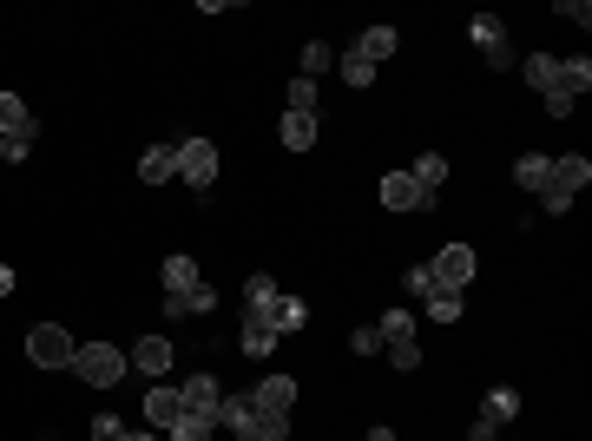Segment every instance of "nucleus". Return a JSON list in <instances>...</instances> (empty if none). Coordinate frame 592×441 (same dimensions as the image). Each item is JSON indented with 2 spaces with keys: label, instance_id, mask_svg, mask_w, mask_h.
<instances>
[{
  "label": "nucleus",
  "instance_id": "f257e3e1",
  "mask_svg": "<svg viewBox=\"0 0 592 441\" xmlns=\"http://www.w3.org/2000/svg\"><path fill=\"white\" fill-rule=\"evenodd\" d=\"M125 369H132V363H125V349H112L106 336H93V343H79V349H73V376L86 382V389H112Z\"/></svg>",
  "mask_w": 592,
  "mask_h": 441
},
{
  "label": "nucleus",
  "instance_id": "f03ea898",
  "mask_svg": "<svg viewBox=\"0 0 592 441\" xmlns=\"http://www.w3.org/2000/svg\"><path fill=\"white\" fill-rule=\"evenodd\" d=\"M468 40L481 47V60L494 66V73H514V66H520V53H514V33H507V20H494V14H474V20H468Z\"/></svg>",
  "mask_w": 592,
  "mask_h": 441
},
{
  "label": "nucleus",
  "instance_id": "7ed1b4c3",
  "mask_svg": "<svg viewBox=\"0 0 592 441\" xmlns=\"http://www.w3.org/2000/svg\"><path fill=\"white\" fill-rule=\"evenodd\" d=\"M73 336L60 330V323H33L27 330V363L33 369H73Z\"/></svg>",
  "mask_w": 592,
  "mask_h": 441
},
{
  "label": "nucleus",
  "instance_id": "20e7f679",
  "mask_svg": "<svg viewBox=\"0 0 592 441\" xmlns=\"http://www.w3.org/2000/svg\"><path fill=\"white\" fill-rule=\"evenodd\" d=\"M172 152H178V178H185L191 191H204V198H211V178H218V145H211V139H178Z\"/></svg>",
  "mask_w": 592,
  "mask_h": 441
},
{
  "label": "nucleus",
  "instance_id": "39448f33",
  "mask_svg": "<svg viewBox=\"0 0 592 441\" xmlns=\"http://www.w3.org/2000/svg\"><path fill=\"white\" fill-rule=\"evenodd\" d=\"M178 402H185V415H191V422H211V428H218L224 382L211 376V369H204V376H185V382H178Z\"/></svg>",
  "mask_w": 592,
  "mask_h": 441
},
{
  "label": "nucleus",
  "instance_id": "423d86ee",
  "mask_svg": "<svg viewBox=\"0 0 592 441\" xmlns=\"http://www.w3.org/2000/svg\"><path fill=\"white\" fill-rule=\"evenodd\" d=\"M428 277L448 284V290H468L474 284V244H441L435 264H428Z\"/></svg>",
  "mask_w": 592,
  "mask_h": 441
},
{
  "label": "nucleus",
  "instance_id": "0eeeda50",
  "mask_svg": "<svg viewBox=\"0 0 592 441\" xmlns=\"http://www.w3.org/2000/svg\"><path fill=\"white\" fill-rule=\"evenodd\" d=\"M375 198H382V211H395V218H402V211H428V205H435L408 172H389L382 185H375Z\"/></svg>",
  "mask_w": 592,
  "mask_h": 441
},
{
  "label": "nucleus",
  "instance_id": "6e6552de",
  "mask_svg": "<svg viewBox=\"0 0 592 441\" xmlns=\"http://www.w3.org/2000/svg\"><path fill=\"white\" fill-rule=\"evenodd\" d=\"M546 185L566 191V198H579V191L592 185V158H586V152H560L553 165H546Z\"/></svg>",
  "mask_w": 592,
  "mask_h": 441
},
{
  "label": "nucleus",
  "instance_id": "1a4fd4ad",
  "mask_svg": "<svg viewBox=\"0 0 592 441\" xmlns=\"http://www.w3.org/2000/svg\"><path fill=\"white\" fill-rule=\"evenodd\" d=\"M125 363L139 369V376L165 382V369H172V336H139V343L125 349Z\"/></svg>",
  "mask_w": 592,
  "mask_h": 441
},
{
  "label": "nucleus",
  "instance_id": "9d476101",
  "mask_svg": "<svg viewBox=\"0 0 592 441\" xmlns=\"http://www.w3.org/2000/svg\"><path fill=\"white\" fill-rule=\"evenodd\" d=\"M296 389H303L296 376H264L257 389H250V402H257L264 415H290L296 409Z\"/></svg>",
  "mask_w": 592,
  "mask_h": 441
},
{
  "label": "nucleus",
  "instance_id": "9b49d317",
  "mask_svg": "<svg viewBox=\"0 0 592 441\" xmlns=\"http://www.w3.org/2000/svg\"><path fill=\"white\" fill-rule=\"evenodd\" d=\"M277 303H283V284H277V277H250V284H244V316L270 323V316H277ZM270 330H277V323H270Z\"/></svg>",
  "mask_w": 592,
  "mask_h": 441
},
{
  "label": "nucleus",
  "instance_id": "f8f14e48",
  "mask_svg": "<svg viewBox=\"0 0 592 441\" xmlns=\"http://www.w3.org/2000/svg\"><path fill=\"white\" fill-rule=\"evenodd\" d=\"M178 415H185V402H178V389H172V382H152V389H145V422H152L158 435H165V428H172Z\"/></svg>",
  "mask_w": 592,
  "mask_h": 441
},
{
  "label": "nucleus",
  "instance_id": "ddd939ff",
  "mask_svg": "<svg viewBox=\"0 0 592 441\" xmlns=\"http://www.w3.org/2000/svg\"><path fill=\"white\" fill-rule=\"evenodd\" d=\"M316 132H323V119H310V112H283V119H277L283 152H310V145H316Z\"/></svg>",
  "mask_w": 592,
  "mask_h": 441
},
{
  "label": "nucleus",
  "instance_id": "4468645a",
  "mask_svg": "<svg viewBox=\"0 0 592 441\" xmlns=\"http://www.w3.org/2000/svg\"><path fill=\"white\" fill-rule=\"evenodd\" d=\"M395 47H402V33L389 27V20H375V27H362V40H356V53L369 66H382V60H395Z\"/></svg>",
  "mask_w": 592,
  "mask_h": 441
},
{
  "label": "nucleus",
  "instance_id": "2eb2a0df",
  "mask_svg": "<svg viewBox=\"0 0 592 441\" xmlns=\"http://www.w3.org/2000/svg\"><path fill=\"white\" fill-rule=\"evenodd\" d=\"M553 93H566L573 106H579V99L592 93V60H586V53H573V60H560V79H553Z\"/></svg>",
  "mask_w": 592,
  "mask_h": 441
},
{
  "label": "nucleus",
  "instance_id": "dca6fc26",
  "mask_svg": "<svg viewBox=\"0 0 592 441\" xmlns=\"http://www.w3.org/2000/svg\"><path fill=\"white\" fill-rule=\"evenodd\" d=\"M191 284H204V277H198V257L172 251V257H165V264H158V290H178V297H185Z\"/></svg>",
  "mask_w": 592,
  "mask_h": 441
},
{
  "label": "nucleus",
  "instance_id": "f3484780",
  "mask_svg": "<svg viewBox=\"0 0 592 441\" xmlns=\"http://www.w3.org/2000/svg\"><path fill=\"white\" fill-rule=\"evenodd\" d=\"M0 139H33V106L20 93H0Z\"/></svg>",
  "mask_w": 592,
  "mask_h": 441
},
{
  "label": "nucleus",
  "instance_id": "a211bd4d",
  "mask_svg": "<svg viewBox=\"0 0 592 441\" xmlns=\"http://www.w3.org/2000/svg\"><path fill=\"white\" fill-rule=\"evenodd\" d=\"M277 343H283V336L270 330V323H257V316H244V330H237V349H244L250 363H264V356H270Z\"/></svg>",
  "mask_w": 592,
  "mask_h": 441
},
{
  "label": "nucleus",
  "instance_id": "6ab92c4d",
  "mask_svg": "<svg viewBox=\"0 0 592 441\" xmlns=\"http://www.w3.org/2000/svg\"><path fill=\"white\" fill-rule=\"evenodd\" d=\"M428 323H461V310H468V290H448V284H435L428 290Z\"/></svg>",
  "mask_w": 592,
  "mask_h": 441
},
{
  "label": "nucleus",
  "instance_id": "aec40b11",
  "mask_svg": "<svg viewBox=\"0 0 592 441\" xmlns=\"http://www.w3.org/2000/svg\"><path fill=\"white\" fill-rule=\"evenodd\" d=\"M283 435H290V415H264V409L250 415L244 428H231V441H283Z\"/></svg>",
  "mask_w": 592,
  "mask_h": 441
},
{
  "label": "nucleus",
  "instance_id": "412c9836",
  "mask_svg": "<svg viewBox=\"0 0 592 441\" xmlns=\"http://www.w3.org/2000/svg\"><path fill=\"white\" fill-rule=\"evenodd\" d=\"M520 73H527V93H553V79H560V60H553V53H527V60H520Z\"/></svg>",
  "mask_w": 592,
  "mask_h": 441
},
{
  "label": "nucleus",
  "instance_id": "4be33fe9",
  "mask_svg": "<svg viewBox=\"0 0 592 441\" xmlns=\"http://www.w3.org/2000/svg\"><path fill=\"white\" fill-rule=\"evenodd\" d=\"M283 112H310V119H323V99H316V79L296 73L290 86H283Z\"/></svg>",
  "mask_w": 592,
  "mask_h": 441
},
{
  "label": "nucleus",
  "instance_id": "5701e85b",
  "mask_svg": "<svg viewBox=\"0 0 592 441\" xmlns=\"http://www.w3.org/2000/svg\"><path fill=\"white\" fill-rule=\"evenodd\" d=\"M139 178H145V185H165V178H178V152H172V145H152V152L139 158Z\"/></svg>",
  "mask_w": 592,
  "mask_h": 441
},
{
  "label": "nucleus",
  "instance_id": "b1692460",
  "mask_svg": "<svg viewBox=\"0 0 592 441\" xmlns=\"http://www.w3.org/2000/svg\"><path fill=\"white\" fill-rule=\"evenodd\" d=\"M546 165H553L546 152H520V158H514V178H520V191H533V198H540V191H546Z\"/></svg>",
  "mask_w": 592,
  "mask_h": 441
},
{
  "label": "nucleus",
  "instance_id": "393cba45",
  "mask_svg": "<svg viewBox=\"0 0 592 441\" xmlns=\"http://www.w3.org/2000/svg\"><path fill=\"white\" fill-rule=\"evenodd\" d=\"M408 178H415V185L428 191V198H435V191H441V178H448V158H441V152H421L415 165H408Z\"/></svg>",
  "mask_w": 592,
  "mask_h": 441
},
{
  "label": "nucleus",
  "instance_id": "a878e982",
  "mask_svg": "<svg viewBox=\"0 0 592 441\" xmlns=\"http://www.w3.org/2000/svg\"><path fill=\"white\" fill-rule=\"evenodd\" d=\"M481 409L494 415L500 428H507V422H514V415H520V389H507V382H500V389H487V395H481Z\"/></svg>",
  "mask_w": 592,
  "mask_h": 441
},
{
  "label": "nucleus",
  "instance_id": "bb28decb",
  "mask_svg": "<svg viewBox=\"0 0 592 441\" xmlns=\"http://www.w3.org/2000/svg\"><path fill=\"white\" fill-rule=\"evenodd\" d=\"M270 323H277V336L303 330V323H310V303H303V297H290V290H283V303H277V316H270Z\"/></svg>",
  "mask_w": 592,
  "mask_h": 441
},
{
  "label": "nucleus",
  "instance_id": "cd10ccee",
  "mask_svg": "<svg viewBox=\"0 0 592 441\" xmlns=\"http://www.w3.org/2000/svg\"><path fill=\"white\" fill-rule=\"evenodd\" d=\"M375 330H382V349H389V343H415V316H408V310H382Z\"/></svg>",
  "mask_w": 592,
  "mask_h": 441
},
{
  "label": "nucleus",
  "instance_id": "c85d7f7f",
  "mask_svg": "<svg viewBox=\"0 0 592 441\" xmlns=\"http://www.w3.org/2000/svg\"><path fill=\"white\" fill-rule=\"evenodd\" d=\"M329 66H336V53H329V40H310V47H303V79L329 73Z\"/></svg>",
  "mask_w": 592,
  "mask_h": 441
},
{
  "label": "nucleus",
  "instance_id": "c756f323",
  "mask_svg": "<svg viewBox=\"0 0 592 441\" xmlns=\"http://www.w3.org/2000/svg\"><path fill=\"white\" fill-rule=\"evenodd\" d=\"M336 73H343V79H349V86H369V79H375V66H369V60H362V53H356V47H349V53H343V60H336Z\"/></svg>",
  "mask_w": 592,
  "mask_h": 441
},
{
  "label": "nucleus",
  "instance_id": "7c9ffc66",
  "mask_svg": "<svg viewBox=\"0 0 592 441\" xmlns=\"http://www.w3.org/2000/svg\"><path fill=\"white\" fill-rule=\"evenodd\" d=\"M165 441H211V422H191V415H178V422L165 428Z\"/></svg>",
  "mask_w": 592,
  "mask_h": 441
},
{
  "label": "nucleus",
  "instance_id": "2f4dec72",
  "mask_svg": "<svg viewBox=\"0 0 592 441\" xmlns=\"http://www.w3.org/2000/svg\"><path fill=\"white\" fill-rule=\"evenodd\" d=\"M553 14H560L566 27H592V0H553Z\"/></svg>",
  "mask_w": 592,
  "mask_h": 441
},
{
  "label": "nucleus",
  "instance_id": "473e14b6",
  "mask_svg": "<svg viewBox=\"0 0 592 441\" xmlns=\"http://www.w3.org/2000/svg\"><path fill=\"white\" fill-rule=\"evenodd\" d=\"M185 303H191V316H218V290H211V284H191Z\"/></svg>",
  "mask_w": 592,
  "mask_h": 441
},
{
  "label": "nucleus",
  "instance_id": "72a5a7b5",
  "mask_svg": "<svg viewBox=\"0 0 592 441\" xmlns=\"http://www.w3.org/2000/svg\"><path fill=\"white\" fill-rule=\"evenodd\" d=\"M402 290H408V297H428V290H435L428 264H408V270H402Z\"/></svg>",
  "mask_w": 592,
  "mask_h": 441
},
{
  "label": "nucleus",
  "instance_id": "f704fd0d",
  "mask_svg": "<svg viewBox=\"0 0 592 441\" xmlns=\"http://www.w3.org/2000/svg\"><path fill=\"white\" fill-rule=\"evenodd\" d=\"M349 349H356V356H382V330H375V323H362V330L349 336Z\"/></svg>",
  "mask_w": 592,
  "mask_h": 441
},
{
  "label": "nucleus",
  "instance_id": "c9c22d12",
  "mask_svg": "<svg viewBox=\"0 0 592 441\" xmlns=\"http://www.w3.org/2000/svg\"><path fill=\"white\" fill-rule=\"evenodd\" d=\"M389 363L402 369V376H408V369H421V343H389Z\"/></svg>",
  "mask_w": 592,
  "mask_h": 441
},
{
  "label": "nucleus",
  "instance_id": "e433bc0d",
  "mask_svg": "<svg viewBox=\"0 0 592 441\" xmlns=\"http://www.w3.org/2000/svg\"><path fill=\"white\" fill-rule=\"evenodd\" d=\"M468 441H500V422L487 409H474V422H468Z\"/></svg>",
  "mask_w": 592,
  "mask_h": 441
},
{
  "label": "nucleus",
  "instance_id": "4c0bfd02",
  "mask_svg": "<svg viewBox=\"0 0 592 441\" xmlns=\"http://www.w3.org/2000/svg\"><path fill=\"white\" fill-rule=\"evenodd\" d=\"M566 205H573V198H566V191H553V185L540 191V211H546V218H566Z\"/></svg>",
  "mask_w": 592,
  "mask_h": 441
},
{
  "label": "nucleus",
  "instance_id": "58836bf2",
  "mask_svg": "<svg viewBox=\"0 0 592 441\" xmlns=\"http://www.w3.org/2000/svg\"><path fill=\"white\" fill-rule=\"evenodd\" d=\"M158 310H165V323H185V316H191V303L178 297V290H165V303H158Z\"/></svg>",
  "mask_w": 592,
  "mask_h": 441
},
{
  "label": "nucleus",
  "instance_id": "ea45409f",
  "mask_svg": "<svg viewBox=\"0 0 592 441\" xmlns=\"http://www.w3.org/2000/svg\"><path fill=\"white\" fill-rule=\"evenodd\" d=\"M27 152H33V139H0V158H7V165H27Z\"/></svg>",
  "mask_w": 592,
  "mask_h": 441
},
{
  "label": "nucleus",
  "instance_id": "a19ab883",
  "mask_svg": "<svg viewBox=\"0 0 592 441\" xmlns=\"http://www.w3.org/2000/svg\"><path fill=\"white\" fill-rule=\"evenodd\" d=\"M93 441H125V428L112 415H93Z\"/></svg>",
  "mask_w": 592,
  "mask_h": 441
},
{
  "label": "nucleus",
  "instance_id": "79ce46f5",
  "mask_svg": "<svg viewBox=\"0 0 592 441\" xmlns=\"http://www.w3.org/2000/svg\"><path fill=\"white\" fill-rule=\"evenodd\" d=\"M540 106H546V119H573V99H566V93H546Z\"/></svg>",
  "mask_w": 592,
  "mask_h": 441
},
{
  "label": "nucleus",
  "instance_id": "37998d69",
  "mask_svg": "<svg viewBox=\"0 0 592 441\" xmlns=\"http://www.w3.org/2000/svg\"><path fill=\"white\" fill-rule=\"evenodd\" d=\"M7 290H14V264H0V297H7Z\"/></svg>",
  "mask_w": 592,
  "mask_h": 441
},
{
  "label": "nucleus",
  "instance_id": "c03bdc74",
  "mask_svg": "<svg viewBox=\"0 0 592 441\" xmlns=\"http://www.w3.org/2000/svg\"><path fill=\"white\" fill-rule=\"evenodd\" d=\"M362 441H395V428H369V435H362Z\"/></svg>",
  "mask_w": 592,
  "mask_h": 441
},
{
  "label": "nucleus",
  "instance_id": "a18cd8bd",
  "mask_svg": "<svg viewBox=\"0 0 592 441\" xmlns=\"http://www.w3.org/2000/svg\"><path fill=\"white\" fill-rule=\"evenodd\" d=\"M125 441H158V428H139V435H125Z\"/></svg>",
  "mask_w": 592,
  "mask_h": 441
}]
</instances>
